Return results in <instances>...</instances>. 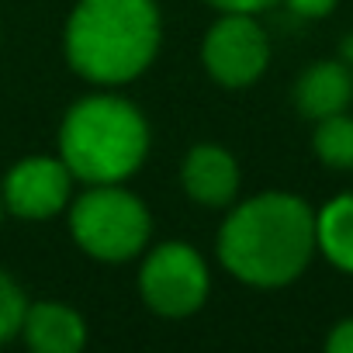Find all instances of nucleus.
<instances>
[{
    "instance_id": "f257e3e1",
    "label": "nucleus",
    "mask_w": 353,
    "mask_h": 353,
    "mask_svg": "<svg viewBox=\"0 0 353 353\" xmlns=\"http://www.w3.org/2000/svg\"><path fill=\"white\" fill-rule=\"evenodd\" d=\"M315 250V212L291 194H260L239 205L219 232L229 274L256 288L294 281Z\"/></svg>"
},
{
    "instance_id": "f03ea898",
    "label": "nucleus",
    "mask_w": 353,
    "mask_h": 353,
    "mask_svg": "<svg viewBox=\"0 0 353 353\" xmlns=\"http://www.w3.org/2000/svg\"><path fill=\"white\" fill-rule=\"evenodd\" d=\"M159 46L152 0H80L66 25V56L94 83H128Z\"/></svg>"
},
{
    "instance_id": "7ed1b4c3",
    "label": "nucleus",
    "mask_w": 353,
    "mask_h": 353,
    "mask_svg": "<svg viewBox=\"0 0 353 353\" xmlns=\"http://www.w3.org/2000/svg\"><path fill=\"white\" fill-rule=\"evenodd\" d=\"M63 163L87 184H118L139 170L149 132L142 114L121 97H87L63 121Z\"/></svg>"
},
{
    "instance_id": "20e7f679",
    "label": "nucleus",
    "mask_w": 353,
    "mask_h": 353,
    "mask_svg": "<svg viewBox=\"0 0 353 353\" xmlns=\"http://www.w3.org/2000/svg\"><path fill=\"white\" fill-rule=\"evenodd\" d=\"M73 239L97 260H128L149 239V212L139 198L114 184L87 191L70 215Z\"/></svg>"
},
{
    "instance_id": "39448f33",
    "label": "nucleus",
    "mask_w": 353,
    "mask_h": 353,
    "mask_svg": "<svg viewBox=\"0 0 353 353\" xmlns=\"http://www.w3.org/2000/svg\"><path fill=\"white\" fill-rule=\"evenodd\" d=\"M142 298L159 315H191L208 298L205 260L184 243H163L149 253L139 274Z\"/></svg>"
},
{
    "instance_id": "423d86ee",
    "label": "nucleus",
    "mask_w": 353,
    "mask_h": 353,
    "mask_svg": "<svg viewBox=\"0 0 353 353\" xmlns=\"http://www.w3.org/2000/svg\"><path fill=\"white\" fill-rule=\"evenodd\" d=\"M267 59H270L267 35L243 11H225V18L205 39V66L225 87L253 83L267 70Z\"/></svg>"
},
{
    "instance_id": "0eeeda50",
    "label": "nucleus",
    "mask_w": 353,
    "mask_h": 353,
    "mask_svg": "<svg viewBox=\"0 0 353 353\" xmlns=\"http://www.w3.org/2000/svg\"><path fill=\"white\" fill-rule=\"evenodd\" d=\"M70 166L52 156H28L21 159L4 181V201L21 219H49L70 198Z\"/></svg>"
},
{
    "instance_id": "6e6552de",
    "label": "nucleus",
    "mask_w": 353,
    "mask_h": 353,
    "mask_svg": "<svg viewBox=\"0 0 353 353\" xmlns=\"http://www.w3.org/2000/svg\"><path fill=\"white\" fill-rule=\"evenodd\" d=\"M184 191L208 205V208H222L236 198L239 191V170L236 159L219 149V145H198L188 152L184 159Z\"/></svg>"
},
{
    "instance_id": "1a4fd4ad",
    "label": "nucleus",
    "mask_w": 353,
    "mask_h": 353,
    "mask_svg": "<svg viewBox=\"0 0 353 353\" xmlns=\"http://www.w3.org/2000/svg\"><path fill=\"white\" fill-rule=\"evenodd\" d=\"M294 101H298V111L315 121L339 114L353 101V73L343 63H315L301 73L294 87Z\"/></svg>"
},
{
    "instance_id": "9d476101",
    "label": "nucleus",
    "mask_w": 353,
    "mask_h": 353,
    "mask_svg": "<svg viewBox=\"0 0 353 353\" xmlns=\"http://www.w3.org/2000/svg\"><path fill=\"white\" fill-rule=\"evenodd\" d=\"M25 336L28 346L39 353H73L83 346L87 329L83 319L66 308V305H52V301H39L25 312Z\"/></svg>"
},
{
    "instance_id": "9b49d317",
    "label": "nucleus",
    "mask_w": 353,
    "mask_h": 353,
    "mask_svg": "<svg viewBox=\"0 0 353 353\" xmlns=\"http://www.w3.org/2000/svg\"><path fill=\"white\" fill-rule=\"evenodd\" d=\"M315 246L339 267L353 274V194L329 201L315 215Z\"/></svg>"
},
{
    "instance_id": "f8f14e48",
    "label": "nucleus",
    "mask_w": 353,
    "mask_h": 353,
    "mask_svg": "<svg viewBox=\"0 0 353 353\" xmlns=\"http://www.w3.org/2000/svg\"><path fill=\"white\" fill-rule=\"evenodd\" d=\"M315 152L325 166L353 170V118H346L343 111L322 118L315 128Z\"/></svg>"
},
{
    "instance_id": "ddd939ff",
    "label": "nucleus",
    "mask_w": 353,
    "mask_h": 353,
    "mask_svg": "<svg viewBox=\"0 0 353 353\" xmlns=\"http://www.w3.org/2000/svg\"><path fill=\"white\" fill-rule=\"evenodd\" d=\"M25 312H28V301L21 288L8 274H0V343H8L14 332H21Z\"/></svg>"
},
{
    "instance_id": "4468645a",
    "label": "nucleus",
    "mask_w": 353,
    "mask_h": 353,
    "mask_svg": "<svg viewBox=\"0 0 353 353\" xmlns=\"http://www.w3.org/2000/svg\"><path fill=\"white\" fill-rule=\"evenodd\" d=\"M325 346H329V353H353V319L339 322V325L329 332Z\"/></svg>"
},
{
    "instance_id": "2eb2a0df",
    "label": "nucleus",
    "mask_w": 353,
    "mask_h": 353,
    "mask_svg": "<svg viewBox=\"0 0 353 353\" xmlns=\"http://www.w3.org/2000/svg\"><path fill=\"white\" fill-rule=\"evenodd\" d=\"M298 18H322L336 8V0H284Z\"/></svg>"
},
{
    "instance_id": "dca6fc26",
    "label": "nucleus",
    "mask_w": 353,
    "mask_h": 353,
    "mask_svg": "<svg viewBox=\"0 0 353 353\" xmlns=\"http://www.w3.org/2000/svg\"><path fill=\"white\" fill-rule=\"evenodd\" d=\"M212 8H219V11H243V14H256V11H263V8H270V4H277V0H208Z\"/></svg>"
},
{
    "instance_id": "f3484780",
    "label": "nucleus",
    "mask_w": 353,
    "mask_h": 353,
    "mask_svg": "<svg viewBox=\"0 0 353 353\" xmlns=\"http://www.w3.org/2000/svg\"><path fill=\"white\" fill-rule=\"evenodd\" d=\"M343 56L353 63V35H346V39H343Z\"/></svg>"
}]
</instances>
